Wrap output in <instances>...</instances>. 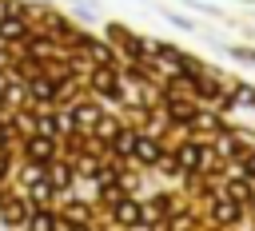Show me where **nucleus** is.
I'll list each match as a JSON object with an SVG mask.
<instances>
[]
</instances>
